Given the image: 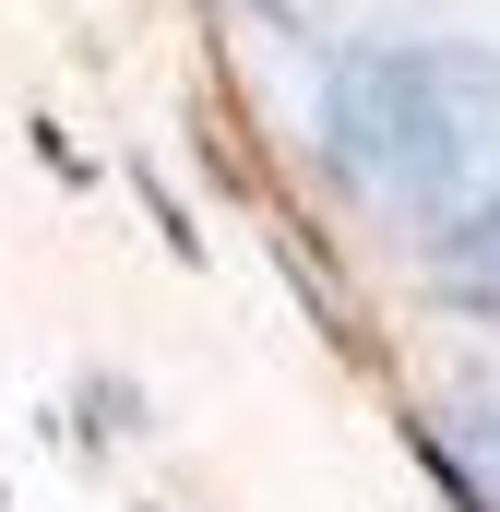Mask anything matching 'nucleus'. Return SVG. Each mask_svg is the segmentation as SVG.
<instances>
[{
  "instance_id": "nucleus-1",
  "label": "nucleus",
  "mask_w": 500,
  "mask_h": 512,
  "mask_svg": "<svg viewBox=\"0 0 500 512\" xmlns=\"http://www.w3.org/2000/svg\"><path fill=\"white\" fill-rule=\"evenodd\" d=\"M310 143L358 203L441 239L477 203H500V48H477V36H370L322 72Z\"/></svg>"
},
{
  "instance_id": "nucleus-2",
  "label": "nucleus",
  "mask_w": 500,
  "mask_h": 512,
  "mask_svg": "<svg viewBox=\"0 0 500 512\" xmlns=\"http://www.w3.org/2000/svg\"><path fill=\"white\" fill-rule=\"evenodd\" d=\"M417 453L453 477V501H465V512H500V405H489V393H453V405L417 429Z\"/></svg>"
},
{
  "instance_id": "nucleus-3",
  "label": "nucleus",
  "mask_w": 500,
  "mask_h": 512,
  "mask_svg": "<svg viewBox=\"0 0 500 512\" xmlns=\"http://www.w3.org/2000/svg\"><path fill=\"white\" fill-rule=\"evenodd\" d=\"M429 286H441L465 322H489V334H500V203H477L465 227L429 239Z\"/></svg>"
}]
</instances>
